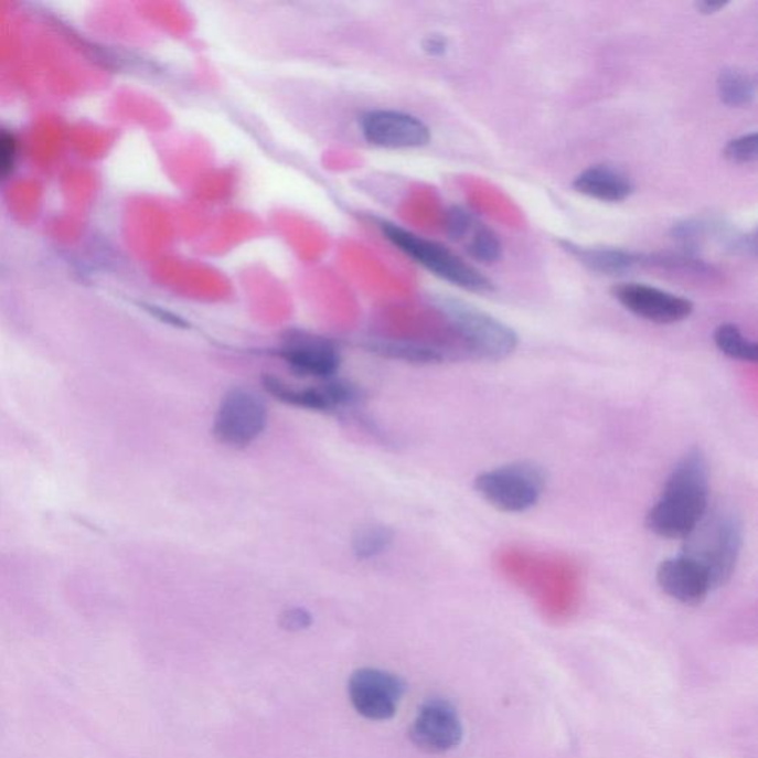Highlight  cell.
Masks as SVG:
<instances>
[{"label": "cell", "instance_id": "1", "mask_svg": "<svg viewBox=\"0 0 758 758\" xmlns=\"http://www.w3.org/2000/svg\"><path fill=\"white\" fill-rule=\"evenodd\" d=\"M709 510V466L700 448L688 449L671 469L644 524L664 540H684Z\"/></svg>", "mask_w": 758, "mask_h": 758}, {"label": "cell", "instance_id": "2", "mask_svg": "<svg viewBox=\"0 0 758 758\" xmlns=\"http://www.w3.org/2000/svg\"><path fill=\"white\" fill-rule=\"evenodd\" d=\"M683 541V554L707 570L714 590L729 583L744 545L743 522L735 511L708 510Z\"/></svg>", "mask_w": 758, "mask_h": 758}, {"label": "cell", "instance_id": "3", "mask_svg": "<svg viewBox=\"0 0 758 758\" xmlns=\"http://www.w3.org/2000/svg\"><path fill=\"white\" fill-rule=\"evenodd\" d=\"M483 501L502 513H526L538 505L547 489V473L532 461H515L483 471L474 479Z\"/></svg>", "mask_w": 758, "mask_h": 758}, {"label": "cell", "instance_id": "4", "mask_svg": "<svg viewBox=\"0 0 758 758\" xmlns=\"http://www.w3.org/2000/svg\"><path fill=\"white\" fill-rule=\"evenodd\" d=\"M384 236L407 257L421 264L433 275L469 292L487 293L493 290L492 280L478 268L462 261L446 246L424 239L396 224H383Z\"/></svg>", "mask_w": 758, "mask_h": 758}, {"label": "cell", "instance_id": "5", "mask_svg": "<svg viewBox=\"0 0 758 758\" xmlns=\"http://www.w3.org/2000/svg\"><path fill=\"white\" fill-rule=\"evenodd\" d=\"M441 310L469 352L480 361H504L517 349L519 335L514 329L487 311L458 300L444 301Z\"/></svg>", "mask_w": 758, "mask_h": 758}, {"label": "cell", "instance_id": "6", "mask_svg": "<svg viewBox=\"0 0 758 758\" xmlns=\"http://www.w3.org/2000/svg\"><path fill=\"white\" fill-rule=\"evenodd\" d=\"M268 413L263 398L249 389H229L214 418L216 440L229 448H246L266 430Z\"/></svg>", "mask_w": 758, "mask_h": 758}, {"label": "cell", "instance_id": "7", "mask_svg": "<svg viewBox=\"0 0 758 758\" xmlns=\"http://www.w3.org/2000/svg\"><path fill=\"white\" fill-rule=\"evenodd\" d=\"M406 692V683L396 674L376 669L354 671L349 680V696L354 709L367 720H389Z\"/></svg>", "mask_w": 758, "mask_h": 758}, {"label": "cell", "instance_id": "8", "mask_svg": "<svg viewBox=\"0 0 758 758\" xmlns=\"http://www.w3.org/2000/svg\"><path fill=\"white\" fill-rule=\"evenodd\" d=\"M615 300L637 316L656 324H674L691 318L693 302L669 290L644 284H618L612 288Z\"/></svg>", "mask_w": 758, "mask_h": 758}, {"label": "cell", "instance_id": "9", "mask_svg": "<svg viewBox=\"0 0 758 758\" xmlns=\"http://www.w3.org/2000/svg\"><path fill=\"white\" fill-rule=\"evenodd\" d=\"M462 723L457 708L441 697L426 701L410 726V740L423 751L448 752L462 739Z\"/></svg>", "mask_w": 758, "mask_h": 758}, {"label": "cell", "instance_id": "10", "mask_svg": "<svg viewBox=\"0 0 758 758\" xmlns=\"http://www.w3.org/2000/svg\"><path fill=\"white\" fill-rule=\"evenodd\" d=\"M362 132L371 145L385 149H418L431 140L430 128L407 113L376 110L362 119Z\"/></svg>", "mask_w": 758, "mask_h": 758}, {"label": "cell", "instance_id": "11", "mask_svg": "<svg viewBox=\"0 0 758 758\" xmlns=\"http://www.w3.org/2000/svg\"><path fill=\"white\" fill-rule=\"evenodd\" d=\"M279 354L297 375L329 380L340 370L341 357L337 346L331 341L310 333H289Z\"/></svg>", "mask_w": 758, "mask_h": 758}, {"label": "cell", "instance_id": "12", "mask_svg": "<svg viewBox=\"0 0 758 758\" xmlns=\"http://www.w3.org/2000/svg\"><path fill=\"white\" fill-rule=\"evenodd\" d=\"M656 583L666 596L687 606L703 604L714 590L707 570L683 553L660 563Z\"/></svg>", "mask_w": 758, "mask_h": 758}, {"label": "cell", "instance_id": "13", "mask_svg": "<svg viewBox=\"0 0 758 758\" xmlns=\"http://www.w3.org/2000/svg\"><path fill=\"white\" fill-rule=\"evenodd\" d=\"M263 385L268 394L284 402L285 405L320 410V413L346 405L356 398V389L353 385L341 380H324V383L318 387H298L277 376L266 375L263 376Z\"/></svg>", "mask_w": 758, "mask_h": 758}, {"label": "cell", "instance_id": "14", "mask_svg": "<svg viewBox=\"0 0 758 758\" xmlns=\"http://www.w3.org/2000/svg\"><path fill=\"white\" fill-rule=\"evenodd\" d=\"M572 185L584 196L608 203L623 202L634 192L630 177L610 164H595L586 169L576 177Z\"/></svg>", "mask_w": 758, "mask_h": 758}, {"label": "cell", "instance_id": "15", "mask_svg": "<svg viewBox=\"0 0 758 758\" xmlns=\"http://www.w3.org/2000/svg\"><path fill=\"white\" fill-rule=\"evenodd\" d=\"M561 245L567 254L578 259L579 264L599 275H627L637 267L643 266L644 261L643 254L630 253L626 249L608 248V246H579L569 241H562Z\"/></svg>", "mask_w": 758, "mask_h": 758}, {"label": "cell", "instance_id": "16", "mask_svg": "<svg viewBox=\"0 0 758 758\" xmlns=\"http://www.w3.org/2000/svg\"><path fill=\"white\" fill-rule=\"evenodd\" d=\"M717 93L726 106H749L756 99V81L748 73L738 71V68H725L718 75Z\"/></svg>", "mask_w": 758, "mask_h": 758}, {"label": "cell", "instance_id": "17", "mask_svg": "<svg viewBox=\"0 0 758 758\" xmlns=\"http://www.w3.org/2000/svg\"><path fill=\"white\" fill-rule=\"evenodd\" d=\"M714 344H716L718 352L725 354L734 361L745 363H757L758 361V345L756 341L749 340L744 335L738 327L734 323H722L714 331Z\"/></svg>", "mask_w": 758, "mask_h": 758}, {"label": "cell", "instance_id": "18", "mask_svg": "<svg viewBox=\"0 0 758 758\" xmlns=\"http://www.w3.org/2000/svg\"><path fill=\"white\" fill-rule=\"evenodd\" d=\"M372 349L383 357L417 363V365H435V363L444 362L445 359L444 353L435 349V346L415 344V342H381V344H375Z\"/></svg>", "mask_w": 758, "mask_h": 758}, {"label": "cell", "instance_id": "19", "mask_svg": "<svg viewBox=\"0 0 758 758\" xmlns=\"http://www.w3.org/2000/svg\"><path fill=\"white\" fill-rule=\"evenodd\" d=\"M394 532L384 524L363 526L353 536L352 548L354 556L361 561H370L387 552L393 544Z\"/></svg>", "mask_w": 758, "mask_h": 758}, {"label": "cell", "instance_id": "20", "mask_svg": "<svg viewBox=\"0 0 758 758\" xmlns=\"http://www.w3.org/2000/svg\"><path fill=\"white\" fill-rule=\"evenodd\" d=\"M467 253L476 261L495 264L502 258L504 248H502L500 236L493 229L487 227V225L480 224L474 229V235L471 237L469 245H467Z\"/></svg>", "mask_w": 758, "mask_h": 758}, {"label": "cell", "instance_id": "21", "mask_svg": "<svg viewBox=\"0 0 758 758\" xmlns=\"http://www.w3.org/2000/svg\"><path fill=\"white\" fill-rule=\"evenodd\" d=\"M725 158L735 164H749L757 162L758 159V136L757 132L745 134L727 142Z\"/></svg>", "mask_w": 758, "mask_h": 758}, {"label": "cell", "instance_id": "22", "mask_svg": "<svg viewBox=\"0 0 758 758\" xmlns=\"http://www.w3.org/2000/svg\"><path fill=\"white\" fill-rule=\"evenodd\" d=\"M476 221L473 215L463 207L455 206L448 212V220H446V228L450 239L461 241L469 235L471 228L474 227Z\"/></svg>", "mask_w": 758, "mask_h": 758}, {"label": "cell", "instance_id": "23", "mask_svg": "<svg viewBox=\"0 0 758 758\" xmlns=\"http://www.w3.org/2000/svg\"><path fill=\"white\" fill-rule=\"evenodd\" d=\"M280 626L286 631H301L311 626V615L302 608L285 610L280 617Z\"/></svg>", "mask_w": 758, "mask_h": 758}, {"label": "cell", "instance_id": "24", "mask_svg": "<svg viewBox=\"0 0 758 758\" xmlns=\"http://www.w3.org/2000/svg\"><path fill=\"white\" fill-rule=\"evenodd\" d=\"M15 142L11 136L0 132V179L11 171L14 163Z\"/></svg>", "mask_w": 758, "mask_h": 758}, {"label": "cell", "instance_id": "25", "mask_svg": "<svg viewBox=\"0 0 758 758\" xmlns=\"http://www.w3.org/2000/svg\"><path fill=\"white\" fill-rule=\"evenodd\" d=\"M726 6V2H709V0L696 3L697 10L703 12V14H716V12L723 10Z\"/></svg>", "mask_w": 758, "mask_h": 758}, {"label": "cell", "instance_id": "26", "mask_svg": "<svg viewBox=\"0 0 758 758\" xmlns=\"http://www.w3.org/2000/svg\"><path fill=\"white\" fill-rule=\"evenodd\" d=\"M445 42L440 41L439 38H431L430 41L427 42V50L431 51L433 54H441V52L445 51Z\"/></svg>", "mask_w": 758, "mask_h": 758}]
</instances>
